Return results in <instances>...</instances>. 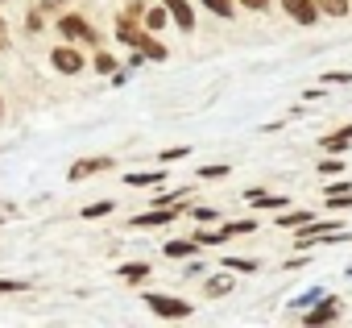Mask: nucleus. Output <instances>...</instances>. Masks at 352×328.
I'll return each instance as SVG.
<instances>
[{
  "instance_id": "f257e3e1",
  "label": "nucleus",
  "mask_w": 352,
  "mask_h": 328,
  "mask_svg": "<svg viewBox=\"0 0 352 328\" xmlns=\"http://www.w3.org/2000/svg\"><path fill=\"white\" fill-rule=\"evenodd\" d=\"M120 38H124L129 46H137V50H141L145 59H153V63H162V59H166V46H162L157 38H149V34H137V30H133V13L120 21Z\"/></svg>"
},
{
  "instance_id": "f03ea898",
  "label": "nucleus",
  "mask_w": 352,
  "mask_h": 328,
  "mask_svg": "<svg viewBox=\"0 0 352 328\" xmlns=\"http://www.w3.org/2000/svg\"><path fill=\"white\" fill-rule=\"evenodd\" d=\"M145 303L162 316V320H187L191 316V303L187 299H170V295H145Z\"/></svg>"
},
{
  "instance_id": "7ed1b4c3",
  "label": "nucleus",
  "mask_w": 352,
  "mask_h": 328,
  "mask_svg": "<svg viewBox=\"0 0 352 328\" xmlns=\"http://www.w3.org/2000/svg\"><path fill=\"white\" fill-rule=\"evenodd\" d=\"M282 9L294 17V21H302V25H311L315 17H319V9H315V0H282Z\"/></svg>"
},
{
  "instance_id": "20e7f679",
  "label": "nucleus",
  "mask_w": 352,
  "mask_h": 328,
  "mask_svg": "<svg viewBox=\"0 0 352 328\" xmlns=\"http://www.w3.org/2000/svg\"><path fill=\"white\" fill-rule=\"evenodd\" d=\"M58 25H63V34H67V38H79V42H96V30H91L83 17H75V13H71V17H63Z\"/></svg>"
},
{
  "instance_id": "39448f33",
  "label": "nucleus",
  "mask_w": 352,
  "mask_h": 328,
  "mask_svg": "<svg viewBox=\"0 0 352 328\" xmlns=\"http://www.w3.org/2000/svg\"><path fill=\"white\" fill-rule=\"evenodd\" d=\"M331 320H340V299H323L315 311L302 316V324H331Z\"/></svg>"
},
{
  "instance_id": "423d86ee",
  "label": "nucleus",
  "mask_w": 352,
  "mask_h": 328,
  "mask_svg": "<svg viewBox=\"0 0 352 328\" xmlns=\"http://www.w3.org/2000/svg\"><path fill=\"white\" fill-rule=\"evenodd\" d=\"M166 13L174 17V25H179V30H195V13H191L187 0H166Z\"/></svg>"
},
{
  "instance_id": "0eeeda50",
  "label": "nucleus",
  "mask_w": 352,
  "mask_h": 328,
  "mask_svg": "<svg viewBox=\"0 0 352 328\" xmlns=\"http://www.w3.org/2000/svg\"><path fill=\"white\" fill-rule=\"evenodd\" d=\"M108 167H112V158H83V162H75V167H71V179L79 183V179L100 175V171H108Z\"/></svg>"
},
{
  "instance_id": "6e6552de",
  "label": "nucleus",
  "mask_w": 352,
  "mask_h": 328,
  "mask_svg": "<svg viewBox=\"0 0 352 328\" xmlns=\"http://www.w3.org/2000/svg\"><path fill=\"white\" fill-rule=\"evenodd\" d=\"M54 67H58L63 75H75V71H83V54H79V50L58 46V50H54Z\"/></svg>"
},
{
  "instance_id": "1a4fd4ad",
  "label": "nucleus",
  "mask_w": 352,
  "mask_h": 328,
  "mask_svg": "<svg viewBox=\"0 0 352 328\" xmlns=\"http://www.w3.org/2000/svg\"><path fill=\"white\" fill-rule=\"evenodd\" d=\"M323 237H348V233L336 229V225H311L307 233H298V245H315V241H323Z\"/></svg>"
},
{
  "instance_id": "9d476101",
  "label": "nucleus",
  "mask_w": 352,
  "mask_h": 328,
  "mask_svg": "<svg viewBox=\"0 0 352 328\" xmlns=\"http://www.w3.org/2000/svg\"><path fill=\"white\" fill-rule=\"evenodd\" d=\"M174 216H183V212H179V208H170V212H145V216H137L133 225H137V229H145V225H170Z\"/></svg>"
},
{
  "instance_id": "9b49d317",
  "label": "nucleus",
  "mask_w": 352,
  "mask_h": 328,
  "mask_svg": "<svg viewBox=\"0 0 352 328\" xmlns=\"http://www.w3.org/2000/svg\"><path fill=\"white\" fill-rule=\"evenodd\" d=\"M348 141H352V125H348V129H340V133H331V137H323L319 145H323L327 154H340V150H344Z\"/></svg>"
},
{
  "instance_id": "f8f14e48",
  "label": "nucleus",
  "mask_w": 352,
  "mask_h": 328,
  "mask_svg": "<svg viewBox=\"0 0 352 328\" xmlns=\"http://www.w3.org/2000/svg\"><path fill=\"white\" fill-rule=\"evenodd\" d=\"M319 13H331V17H344L348 13V0H315Z\"/></svg>"
},
{
  "instance_id": "ddd939ff",
  "label": "nucleus",
  "mask_w": 352,
  "mask_h": 328,
  "mask_svg": "<svg viewBox=\"0 0 352 328\" xmlns=\"http://www.w3.org/2000/svg\"><path fill=\"white\" fill-rule=\"evenodd\" d=\"M145 274H149L145 262H129V266H120V278H129V283H137V278H145Z\"/></svg>"
},
{
  "instance_id": "4468645a",
  "label": "nucleus",
  "mask_w": 352,
  "mask_h": 328,
  "mask_svg": "<svg viewBox=\"0 0 352 328\" xmlns=\"http://www.w3.org/2000/svg\"><path fill=\"white\" fill-rule=\"evenodd\" d=\"M141 21H145V30H162L166 25V9H145Z\"/></svg>"
},
{
  "instance_id": "2eb2a0df",
  "label": "nucleus",
  "mask_w": 352,
  "mask_h": 328,
  "mask_svg": "<svg viewBox=\"0 0 352 328\" xmlns=\"http://www.w3.org/2000/svg\"><path fill=\"white\" fill-rule=\"evenodd\" d=\"M166 254H170V258H187V254H195V241H170Z\"/></svg>"
},
{
  "instance_id": "dca6fc26",
  "label": "nucleus",
  "mask_w": 352,
  "mask_h": 328,
  "mask_svg": "<svg viewBox=\"0 0 352 328\" xmlns=\"http://www.w3.org/2000/svg\"><path fill=\"white\" fill-rule=\"evenodd\" d=\"M204 5H208L216 17H232V0H204Z\"/></svg>"
},
{
  "instance_id": "f3484780",
  "label": "nucleus",
  "mask_w": 352,
  "mask_h": 328,
  "mask_svg": "<svg viewBox=\"0 0 352 328\" xmlns=\"http://www.w3.org/2000/svg\"><path fill=\"white\" fill-rule=\"evenodd\" d=\"M157 179H162V175H129L124 183H129V187H153Z\"/></svg>"
},
{
  "instance_id": "a211bd4d",
  "label": "nucleus",
  "mask_w": 352,
  "mask_h": 328,
  "mask_svg": "<svg viewBox=\"0 0 352 328\" xmlns=\"http://www.w3.org/2000/svg\"><path fill=\"white\" fill-rule=\"evenodd\" d=\"M307 221H311V212H286V216H282L278 225H286V229H294V225H307Z\"/></svg>"
},
{
  "instance_id": "6ab92c4d",
  "label": "nucleus",
  "mask_w": 352,
  "mask_h": 328,
  "mask_svg": "<svg viewBox=\"0 0 352 328\" xmlns=\"http://www.w3.org/2000/svg\"><path fill=\"white\" fill-rule=\"evenodd\" d=\"M96 71H100V75H108V71H116V63H112V54H104V50H100V54H96Z\"/></svg>"
},
{
  "instance_id": "aec40b11",
  "label": "nucleus",
  "mask_w": 352,
  "mask_h": 328,
  "mask_svg": "<svg viewBox=\"0 0 352 328\" xmlns=\"http://www.w3.org/2000/svg\"><path fill=\"white\" fill-rule=\"evenodd\" d=\"M228 287H232V278H224V274H220V278H212V283H208V295H224Z\"/></svg>"
},
{
  "instance_id": "412c9836",
  "label": "nucleus",
  "mask_w": 352,
  "mask_h": 328,
  "mask_svg": "<svg viewBox=\"0 0 352 328\" xmlns=\"http://www.w3.org/2000/svg\"><path fill=\"white\" fill-rule=\"evenodd\" d=\"M104 212H112V204H108V200H104V204H91V208H83V216H87V221H96V216H104Z\"/></svg>"
},
{
  "instance_id": "4be33fe9",
  "label": "nucleus",
  "mask_w": 352,
  "mask_h": 328,
  "mask_svg": "<svg viewBox=\"0 0 352 328\" xmlns=\"http://www.w3.org/2000/svg\"><path fill=\"white\" fill-rule=\"evenodd\" d=\"M228 175V167H204L199 171V179H224Z\"/></svg>"
},
{
  "instance_id": "5701e85b",
  "label": "nucleus",
  "mask_w": 352,
  "mask_h": 328,
  "mask_svg": "<svg viewBox=\"0 0 352 328\" xmlns=\"http://www.w3.org/2000/svg\"><path fill=\"white\" fill-rule=\"evenodd\" d=\"M0 291H25L21 278H0Z\"/></svg>"
},
{
  "instance_id": "b1692460",
  "label": "nucleus",
  "mask_w": 352,
  "mask_h": 328,
  "mask_svg": "<svg viewBox=\"0 0 352 328\" xmlns=\"http://www.w3.org/2000/svg\"><path fill=\"white\" fill-rule=\"evenodd\" d=\"M191 216H195V221H199V225H208V221H216V212H212V208H195V212H191Z\"/></svg>"
},
{
  "instance_id": "393cba45",
  "label": "nucleus",
  "mask_w": 352,
  "mask_h": 328,
  "mask_svg": "<svg viewBox=\"0 0 352 328\" xmlns=\"http://www.w3.org/2000/svg\"><path fill=\"white\" fill-rule=\"evenodd\" d=\"M228 270H245V274H249V270H257V262H236V258H228Z\"/></svg>"
},
{
  "instance_id": "a878e982",
  "label": "nucleus",
  "mask_w": 352,
  "mask_h": 328,
  "mask_svg": "<svg viewBox=\"0 0 352 328\" xmlns=\"http://www.w3.org/2000/svg\"><path fill=\"white\" fill-rule=\"evenodd\" d=\"M236 5H245V9H265L270 0H236Z\"/></svg>"
},
{
  "instance_id": "bb28decb",
  "label": "nucleus",
  "mask_w": 352,
  "mask_h": 328,
  "mask_svg": "<svg viewBox=\"0 0 352 328\" xmlns=\"http://www.w3.org/2000/svg\"><path fill=\"white\" fill-rule=\"evenodd\" d=\"M0 38H5V21H0Z\"/></svg>"
}]
</instances>
